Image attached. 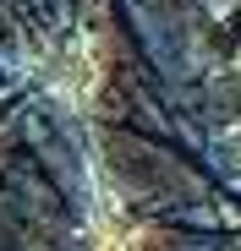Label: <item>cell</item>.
Segmentation results:
<instances>
[{
    "label": "cell",
    "mask_w": 241,
    "mask_h": 251,
    "mask_svg": "<svg viewBox=\"0 0 241 251\" xmlns=\"http://www.w3.org/2000/svg\"><path fill=\"white\" fill-rule=\"evenodd\" d=\"M104 251H126V240H110V246H104Z\"/></svg>",
    "instance_id": "1"
}]
</instances>
